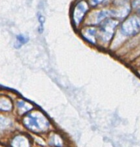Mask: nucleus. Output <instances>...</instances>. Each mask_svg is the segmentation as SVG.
Returning a JSON list of instances; mask_svg holds the SVG:
<instances>
[{"label": "nucleus", "instance_id": "obj_1", "mask_svg": "<svg viewBox=\"0 0 140 147\" xmlns=\"http://www.w3.org/2000/svg\"><path fill=\"white\" fill-rule=\"evenodd\" d=\"M24 124L30 130L34 132L43 131L49 127V122L40 113L28 114L24 119Z\"/></svg>", "mask_w": 140, "mask_h": 147}, {"label": "nucleus", "instance_id": "obj_2", "mask_svg": "<svg viewBox=\"0 0 140 147\" xmlns=\"http://www.w3.org/2000/svg\"><path fill=\"white\" fill-rule=\"evenodd\" d=\"M119 22L116 20H106L101 25L100 37L103 41L108 42L112 39Z\"/></svg>", "mask_w": 140, "mask_h": 147}, {"label": "nucleus", "instance_id": "obj_3", "mask_svg": "<svg viewBox=\"0 0 140 147\" xmlns=\"http://www.w3.org/2000/svg\"><path fill=\"white\" fill-rule=\"evenodd\" d=\"M122 32L127 36H134L140 32V20L137 17L127 19L122 26Z\"/></svg>", "mask_w": 140, "mask_h": 147}, {"label": "nucleus", "instance_id": "obj_4", "mask_svg": "<svg viewBox=\"0 0 140 147\" xmlns=\"http://www.w3.org/2000/svg\"><path fill=\"white\" fill-rule=\"evenodd\" d=\"M88 5L86 1H81L78 3L77 5L75 7L73 11V20L76 24H80V22L83 20V17L88 11Z\"/></svg>", "mask_w": 140, "mask_h": 147}, {"label": "nucleus", "instance_id": "obj_5", "mask_svg": "<svg viewBox=\"0 0 140 147\" xmlns=\"http://www.w3.org/2000/svg\"><path fill=\"white\" fill-rule=\"evenodd\" d=\"M12 147H30L29 140L24 136H17L11 142Z\"/></svg>", "mask_w": 140, "mask_h": 147}, {"label": "nucleus", "instance_id": "obj_6", "mask_svg": "<svg viewBox=\"0 0 140 147\" xmlns=\"http://www.w3.org/2000/svg\"><path fill=\"white\" fill-rule=\"evenodd\" d=\"M96 30L94 28H89L86 29L83 32V36L86 37L89 41L91 42L95 43L96 42Z\"/></svg>", "mask_w": 140, "mask_h": 147}, {"label": "nucleus", "instance_id": "obj_7", "mask_svg": "<svg viewBox=\"0 0 140 147\" xmlns=\"http://www.w3.org/2000/svg\"><path fill=\"white\" fill-rule=\"evenodd\" d=\"M11 103L9 99L5 97L0 98V111H7L11 110Z\"/></svg>", "mask_w": 140, "mask_h": 147}, {"label": "nucleus", "instance_id": "obj_8", "mask_svg": "<svg viewBox=\"0 0 140 147\" xmlns=\"http://www.w3.org/2000/svg\"><path fill=\"white\" fill-rule=\"evenodd\" d=\"M32 108V106L30 105V103H27V102H24L22 100V101H20L18 103V109L20 110V113L27 112L28 111L31 110Z\"/></svg>", "mask_w": 140, "mask_h": 147}, {"label": "nucleus", "instance_id": "obj_9", "mask_svg": "<svg viewBox=\"0 0 140 147\" xmlns=\"http://www.w3.org/2000/svg\"><path fill=\"white\" fill-rule=\"evenodd\" d=\"M28 40H29L28 37H25L24 35H22V34L17 35L14 47H15L16 48H19V47H20L21 46H22V45L27 43V42H28Z\"/></svg>", "mask_w": 140, "mask_h": 147}, {"label": "nucleus", "instance_id": "obj_10", "mask_svg": "<svg viewBox=\"0 0 140 147\" xmlns=\"http://www.w3.org/2000/svg\"><path fill=\"white\" fill-rule=\"evenodd\" d=\"M11 126V121L6 117L0 116V131L4 130Z\"/></svg>", "mask_w": 140, "mask_h": 147}, {"label": "nucleus", "instance_id": "obj_11", "mask_svg": "<svg viewBox=\"0 0 140 147\" xmlns=\"http://www.w3.org/2000/svg\"><path fill=\"white\" fill-rule=\"evenodd\" d=\"M38 21L40 22V29H39V32H42L43 30V24H44L45 22V18L43 15L41 14H39L38 15Z\"/></svg>", "mask_w": 140, "mask_h": 147}, {"label": "nucleus", "instance_id": "obj_12", "mask_svg": "<svg viewBox=\"0 0 140 147\" xmlns=\"http://www.w3.org/2000/svg\"><path fill=\"white\" fill-rule=\"evenodd\" d=\"M107 0H89V2L90 4L92 7H96V6L99 5V4H103L105 1H106Z\"/></svg>", "mask_w": 140, "mask_h": 147}, {"label": "nucleus", "instance_id": "obj_13", "mask_svg": "<svg viewBox=\"0 0 140 147\" xmlns=\"http://www.w3.org/2000/svg\"><path fill=\"white\" fill-rule=\"evenodd\" d=\"M133 7L138 11H140V0H135L133 1Z\"/></svg>", "mask_w": 140, "mask_h": 147}]
</instances>
